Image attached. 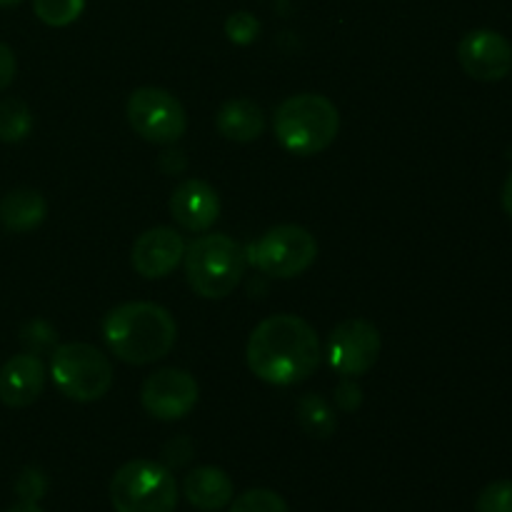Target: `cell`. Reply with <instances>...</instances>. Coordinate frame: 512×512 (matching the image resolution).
Wrapping results in <instances>:
<instances>
[{
    "mask_svg": "<svg viewBox=\"0 0 512 512\" xmlns=\"http://www.w3.org/2000/svg\"><path fill=\"white\" fill-rule=\"evenodd\" d=\"M248 368L270 385H298L320 365V340L298 315H270L255 325L248 340Z\"/></svg>",
    "mask_w": 512,
    "mask_h": 512,
    "instance_id": "1",
    "label": "cell"
},
{
    "mask_svg": "<svg viewBox=\"0 0 512 512\" xmlns=\"http://www.w3.org/2000/svg\"><path fill=\"white\" fill-rule=\"evenodd\" d=\"M103 338L110 353L128 365H150L173 350L178 325L155 303H123L103 320Z\"/></svg>",
    "mask_w": 512,
    "mask_h": 512,
    "instance_id": "2",
    "label": "cell"
},
{
    "mask_svg": "<svg viewBox=\"0 0 512 512\" xmlns=\"http://www.w3.org/2000/svg\"><path fill=\"white\" fill-rule=\"evenodd\" d=\"M340 115L333 100L318 93H298L275 110V138L293 155H318L333 145Z\"/></svg>",
    "mask_w": 512,
    "mask_h": 512,
    "instance_id": "3",
    "label": "cell"
},
{
    "mask_svg": "<svg viewBox=\"0 0 512 512\" xmlns=\"http://www.w3.org/2000/svg\"><path fill=\"white\" fill-rule=\"evenodd\" d=\"M185 278L205 300H223L245 275V250L230 235H200L185 248Z\"/></svg>",
    "mask_w": 512,
    "mask_h": 512,
    "instance_id": "4",
    "label": "cell"
},
{
    "mask_svg": "<svg viewBox=\"0 0 512 512\" xmlns=\"http://www.w3.org/2000/svg\"><path fill=\"white\" fill-rule=\"evenodd\" d=\"M113 363L88 343L58 345L50 355V378L60 395L75 403H95L113 388Z\"/></svg>",
    "mask_w": 512,
    "mask_h": 512,
    "instance_id": "5",
    "label": "cell"
},
{
    "mask_svg": "<svg viewBox=\"0 0 512 512\" xmlns=\"http://www.w3.org/2000/svg\"><path fill=\"white\" fill-rule=\"evenodd\" d=\"M110 503L115 512H175L178 483L155 460H130L110 480Z\"/></svg>",
    "mask_w": 512,
    "mask_h": 512,
    "instance_id": "6",
    "label": "cell"
},
{
    "mask_svg": "<svg viewBox=\"0 0 512 512\" xmlns=\"http://www.w3.org/2000/svg\"><path fill=\"white\" fill-rule=\"evenodd\" d=\"M245 258L270 278H298L318 258V240L300 225H275L245 250Z\"/></svg>",
    "mask_w": 512,
    "mask_h": 512,
    "instance_id": "7",
    "label": "cell"
},
{
    "mask_svg": "<svg viewBox=\"0 0 512 512\" xmlns=\"http://www.w3.org/2000/svg\"><path fill=\"white\" fill-rule=\"evenodd\" d=\"M128 123L143 140L155 145H170L188 130V115L183 103L163 88H138L128 98Z\"/></svg>",
    "mask_w": 512,
    "mask_h": 512,
    "instance_id": "8",
    "label": "cell"
},
{
    "mask_svg": "<svg viewBox=\"0 0 512 512\" xmlns=\"http://www.w3.org/2000/svg\"><path fill=\"white\" fill-rule=\"evenodd\" d=\"M383 350L380 330L370 320L350 318L335 325L328 338V363L340 378H360L375 368Z\"/></svg>",
    "mask_w": 512,
    "mask_h": 512,
    "instance_id": "9",
    "label": "cell"
},
{
    "mask_svg": "<svg viewBox=\"0 0 512 512\" xmlns=\"http://www.w3.org/2000/svg\"><path fill=\"white\" fill-rule=\"evenodd\" d=\"M200 388L188 370L163 368L148 375L140 390V403L145 413L158 420H180L193 413L198 405Z\"/></svg>",
    "mask_w": 512,
    "mask_h": 512,
    "instance_id": "10",
    "label": "cell"
},
{
    "mask_svg": "<svg viewBox=\"0 0 512 512\" xmlns=\"http://www.w3.org/2000/svg\"><path fill=\"white\" fill-rule=\"evenodd\" d=\"M458 60L470 78L498 83L512 70V45L498 30H470L458 43Z\"/></svg>",
    "mask_w": 512,
    "mask_h": 512,
    "instance_id": "11",
    "label": "cell"
},
{
    "mask_svg": "<svg viewBox=\"0 0 512 512\" xmlns=\"http://www.w3.org/2000/svg\"><path fill=\"white\" fill-rule=\"evenodd\" d=\"M185 255V240L178 230L158 228L145 230L143 235H138L133 245V268L135 273L143 275L148 280L165 278V275L173 273L180 263H183Z\"/></svg>",
    "mask_w": 512,
    "mask_h": 512,
    "instance_id": "12",
    "label": "cell"
},
{
    "mask_svg": "<svg viewBox=\"0 0 512 512\" xmlns=\"http://www.w3.org/2000/svg\"><path fill=\"white\" fill-rule=\"evenodd\" d=\"M170 213L180 228L190 233H205L220 218V198L205 180H183L170 195Z\"/></svg>",
    "mask_w": 512,
    "mask_h": 512,
    "instance_id": "13",
    "label": "cell"
},
{
    "mask_svg": "<svg viewBox=\"0 0 512 512\" xmlns=\"http://www.w3.org/2000/svg\"><path fill=\"white\" fill-rule=\"evenodd\" d=\"M45 365L35 353L13 355L0 368V403L8 408H28L43 395Z\"/></svg>",
    "mask_w": 512,
    "mask_h": 512,
    "instance_id": "14",
    "label": "cell"
},
{
    "mask_svg": "<svg viewBox=\"0 0 512 512\" xmlns=\"http://www.w3.org/2000/svg\"><path fill=\"white\" fill-rule=\"evenodd\" d=\"M183 493L193 508L203 512H218L225 505L233 503L235 485L225 470L203 465V468H195L185 475Z\"/></svg>",
    "mask_w": 512,
    "mask_h": 512,
    "instance_id": "15",
    "label": "cell"
},
{
    "mask_svg": "<svg viewBox=\"0 0 512 512\" xmlns=\"http://www.w3.org/2000/svg\"><path fill=\"white\" fill-rule=\"evenodd\" d=\"M215 128L225 140L233 143H253L265 130V113L255 100L233 98L215 115Z\"/></svg>",
    "mask_w": 512,
    "mask_h": 512,
    "instance_id": "16",
    "label": "cell"
},
{
    "mask_svg": "<svg viewBox=\"0 0 512 512\" xmlns=\"http://www.w3.org/2000/svg\"><path fill=\"white\" fill-rule=\"evenodd\" d=\"M45 215H48V203L38 190H10L0 200V225L8 233H30L43 225Z\"/></svg>",
    "mask_w": 512,
    "mask_h": 512,
    "instance_id": "17",
    "label": "cell"
},
{
    "mask_svg": "<svg viewBox=\"0 0 512 512\" xmlns=\"http://www.w3.org/2000/svg\"><path fill=\"white\" fill-rule=\"evenodd\" d=\"M298 420L310 438L328 440L330 435H335V430H338V418H335L333 405L318 393L300 395Z\"/></svg>",
    "mask_w": 512,
    "mask_h": 512,
    "instance_id": "18",
    "label": "cell"
},
{
    "mask_svg": "<svg viewBox=\"0 0 512 512\" xmlns=\"http://www.w3.org/2000/svg\"><path fill=\"white\" fill-rule=\"evenodd\" d=\"M33 133V110L15 95L0 98V143H23Z\"/></svg>",
    "mask_w": 512,
    "mask_h": 512,
    "instance_id": "19",
    "label": "cell"
},
{
    "mask_svg": "<svg viewBox=\"0 0 512 512\" xmlns=\"http://www.w3.org/2000/svg\"><path fill=\"white\" fill-rule=\"evenodd\" d=\"M33 10L50 28H65L83 15L85 0H33Z\"/></svg>",
    "mask_w": 512,
    "mask_h": 512,
    "instance_id": "20",
    "label": "cell"
},
{
    "mask_svg": "<svg viewBox=\"0 0 512 512\" xmlns=\"http://www.w3.org/2000/svg\"><path fill=\"white\" fill-rule=\"evenodd\" d=\"M230 512H290V508L283 500V495H278L275 490L255 488L238 495L230 503Z\"/></svg>",
    "mask_w": 512,
    "mask_h": 512,
    "instance_id": "21",
    "label": "cell"
},
{
    "mask_svg": "<svg viewBox=\"0 0 512 512\" xmlns=\"http://www.w3.org/2000/svg\"><path fill=\"white\" fill-rule=\"evenodd\" d=\"M475 512H512V480H495L480 490Z\"/></svg>",
    "mask_w": 512,
    "mask_h": 512,
    "instance_id": "22",
    "label": "cell"
},
{
    "mask_svg": "<svg viewBox=\"0 0 512 512\" xmlns=\"http://www.w3.org/2000/svg\"><path fill=\"white\" fill-rule=\"evenodd\" d=\"M225 35L235 45L255 43L260 35V20L253 13H248V10H238V13H233L225 20Z\"/></svg>",
    "mask_w": 512,
    "mask_h": 512,
    "instance_id": "23",
    "label": "cell"
},
{
    "mask_svg": "<svg viewBox=\"0 0 512 512\" xmlns=\"http://www.w3.org/2000/svg\"><path fill=\"white\" fill-rule=\"evenodd\" d=\"M15 495H18L20 503H40L43 495L48 493V478L43 475V470L38 468H25L23 473L15 480Z\"/></svg>",
    "mask_w": 512,
    "mask_h": 512,
    "instance_id": "24",
    "label": "cell"
},
{
    "mask_svg": "<svg viewBox=\"0 0 512 512\" xmlns=\"http://www.w3.org/2000/svg\"><path fill=\"white\" fill-rule=\"evenodd\" d=\"M20 340H23L25 345H28V353H35L38 355L43 348H50L55 340V330L50 328L48 323H43V320H33V323H28L23 328V333H20Z\"/></svg>",
    "mask_w": 512,
    "mask_h": 512,
    "instance_id": "25",
    "label": "cell"
},
{
    "mask_svg": "<svg viewBox=\"0 0 512 512\" xmlns=\"http://www.w3.org/2000/svg\"><path fill=\"white\" fill-rule=\"evenodd\" d=\"M335 405H338L343 413H355V410L363 405V390L355 383V378H343L335 388Z\"/></svg>",
    "mask_w": 512,
    "mask_h": 512,
    "instance_id": "26",
    "label": "cell"
},
{
    "mask_svg": "<svg viewBox=\"0 0 512 512\" xmlns=\"http://www.w3.org/2000/svg\"><path fill=\"white\" fill-rule=\"evenodd\" d=\"M15 70H18V60H15L13 48L0 43V93L15 80Z\"/></svg>",
    "mask_w": 512,
    "mask_h": 512,
    "instance_id": "27",
    "label": "cell"
},
{
    "mask_svg": "<svg viewBox=\"0 0 512 512\" xmlns=\"http://www.w3.org/2000/svg\"><path fill=\"white\" fill-rule=\"evenodd\" d=\"M500 203H503L505 215H508V218L512 220V170H510L508 180H505V185H503V195H500Z\"/></svg>",
    "mask_w": 512,
    "mask_h": 512,
    "instance_id": "28",
    "label": "cell"
},
{
    "mask_svg": "<svg viewBox=\"0 0 512 512\" xmlns=\"http://www.w3.org/2000/svg\"><path fill=\"white\" fill-rule=\"evenodd\" d=\"M5 512H43L38 503H18L13 505V508H8Z\"/></svg>",
    "mask_w": 512,
    "mask_h": 512,
    "instance_id": "29",
    "label": "cell"
},
{
    "mask_svg": "<svg viewBox=\"0 0 512 512\" xmlns=\"http://www.w3.org/2000/svg\"><path fill=\"white\" fill-rule=\"evenodd\" d=\"M23 0H0V8H15V5H20Z\"/></svg>",
    "mask_w": 512,
    "mask_h": 512,
    "instance_id": "30",
    "label": "cell"
}]
</instances>
